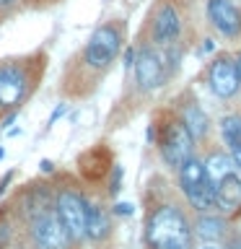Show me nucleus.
<instances>
[{
    "mask_svg": "<svg viewBox=\"0 0 241 249\" xmlns=\"http://www.w3.org/2000/svg\"><path fill=\"white\" fill-rule=\"evenodd\" d=\"M29 231H31V241L36 249H70V241L65 226L60 223L54 205L36 210L34 215H29Z\"/></svg>",
    "mask_w": 241,
    "mask_h": 249,
    "instance_id": "8",
    "label": "nucleus"
},
{
    "mask_svg": "<svg viewBox=\"0 0 241 249\" xmlns=\"http://www.w3.org/2000/svg\"><path fill=\"white\" fill-rule=\"evenodd\" d=\"M192 233H197L202 241H218L225 233V221L218 215H210V213H200V218L194 221Z\"/></svg>",
    "mask_w": 241,
    "mask_h": 249,
    "instance_id": "15",
    "label": "nucleus"
},
{
    "mask_svg": "<svg viewBox=\"0 0 241 249\" xmlns=\"http://www.w3.org/2000/svg\"><path fill=\"white\" fill-rule=\"evenodd\" d=\"M182 26L184 21H182L179 8L171 0H161L151 16V44L161 47V50L174 47L179 42V36H182Z\"/></svg>",
    "mask_w": 241,
    "mask_h": 249,
    "instance_id": "9",
    "label": "nucleus"
},
{
    "mask_svg": "<svg viewBox=\"0 0 241 249\" xmlns=\"http://www.w3.org/2000/svg\"><path fill=\"white\" fill-rule=\"evenodd\" d=\"M221 135L225 148L241 143V114H225L221 117Z\"/></svg>",
    "mask_w": 241,
    "mask_h": 249,
    "instance_id": "16",
    "label": "nucleus"
},
{
    "mask_svg": "<svg viewBox=\"0 0 241 249\" xmlns=\"http://www.w3.org/2000/svg\"><path fill=\"white\" fill-rule=\"evenodd\" d=\"M8 241H11V221L5 210H0V249H5Z\"/></svg>",
    "mask_w": 241,
    "mask_h": 249,
    "instance_id": "18",
    "label": "nucleus"
},
{
    "mask_svg": "<svg viewBox=\"0 0 241 249\" xmlns=\"http://www.w3.org/2000/svg\"><path fill=\"white\" fill-rule=\"evenodd\" d=\"M112 213H114V215H124V218H127V215L135 213V208H132V202H117V205L112 208Z\"/></svg>",
    "mask_w": 241,
    "mask_h": 249,
    "instance_id": "20",
    "label": "nucleus"
},
{
    "mask_svg": "<svg viewBox=\"0 0 241 249\" xmlns=\"http://www.w3.org/2000/svg\"><path fill=\"white\" fill-rule=\"evenodd\" d=\"M13 174H16V171H8V174L3 177V182H0V197H3V195H5V187L11 184V179H13Z\"/></svg>",
    "mask_w": 241,
    "mask_h": 249,
    "instance_id": "23",
    "label": "nucleus"
},
{
    "mask_svg": "<svg viewBox=\"0 0 241 249\" xmlns=\"http://www.w3.org/2000/svg\"><path fill=\"white\" fill-rule=\"evenodd\" d=\"M145 241L151 249H192V226L176 205H158L148 215Z\"/></svg>",
    "mask_w": 241,
    "mask_h": 249,
    "instance_id": "3",
    "label": "nucleus"
},
{
    "mask_svg": "<svg viewBox=\"0 0 241 249\" xmlns=\"http://www.w3.org/2000/svg\"><path fill=\"white\" fill-rule=\"evenodd\" d=\"M124 47V23L122 21H104L91 31L88 42L75 57L68 60L62 70V96L81 101L96 91L99 81L104 78L117 62Z\"/></svg>",
    "mask_w": 241,
    "mask_h": 249,
    "instance_id": "1",
    "label": "nucleus"
},
{
    "mask_svg": "<svg viewBox=\"0 0 241 249\" xmlns=\"http://www.w3.org/2000/svg\"><path fill=\"white\" fill-rule=\"evenodd\" d=\"M47 54L31 52L21 57L0 60V114H11L34 96L44 78Z\"/></svg>",
    "mask_w": 241,
    "mask_h": 249,
    "instance_id": "2",
    "label": "nucleus"
},
{
    "mask_svg": "<svg viewBox=\"0 0 241 249\" xmlns=\"http://www.w3.org/2000/svg\"><path fill=\"white\" fill-rule=\"evenodd\" d=\"M228 249H241V239H236V241H233V244H231Z\"/></svg>",
    "mask_w": 241,
    "mask_h": 249,
    "instance_id": "26",
    "label": "nucleus"
},
{
    "mask_svg": "<svg viewBox=\"0 0 241 249\" xmlns=\"http://www.w3.org/2000/svg\"><path fill=\"white\" fill-rule=\"evenodd\" d=\"M39 166H42L44 174H52V171H54V163H52V161H47V159H44L42 163H39Z\"/></svg>",
    "mask_w": 241,
    "mask_h": 249,
    "instance_id": "24",
    "label": "nucleus"
},
{
    "mask_svg": "<svg viewBox=\"0 0 241 249\" xmlns=\"http://www.w3.org/2000/svg\"><path fill=\"white\" fill-rule=\"evenodd\" d=\"M236 70H239V83H241V54H239V60H236Z\"/></svg>",
    "mask_w": 241,
    "mask_h": 249,
    "instance_id": "25",
    "label": "nucleus"
},
{
    "mask_svg": "<svg viewBox=\"0 0 241 249\" xmlns=\"http://www.w3.org/2000/svg\"><path fill=\"white\" fill-rule=\"evenodd\" d=\"M228 153H231V159L236 161V166L241 169V143H236V145H231V148H228Z\"/></svg>",
    "mask_w": 241,
    "mask_h": 249,
    "instance_id": "21",
    "label": "nucleus"
},
{
    "mask_svg": "<svg viewBox=\"0 0 241 249\" xmlns=\"http://www.w3.org/2000/svg\"><path fill=\"white\" fill-rule=\"evenodd\" d=\"M23 5H26V0H0V23L11 18L16 11H21Z\"/></svg>",
    "mask_w": 241,
    "mask_h": 249,
    "instance_id": "17",
    "label": "nucleus"
},
{
    "mask_svg": "<svg viewBox=\"0 0 241 249\" xmlns=\"http://www.w3.org/2000/svg\"><path fill=\"white\" fill-rule=\"evenodd\" d=\"M207 86L218 99H233L241 91L236 60L228 54H218L207 68Z\"/></svg>",
    "mask_w": 241,
    "mask_h": 249,
    "instance_id": "11",
    "label": "nucleus"
},
{
    "mask_svg": "<svg viewBox=\"0 0 241 249\" xmlns=\"http://www.w3.org/2000/svg\"><path fill=\"white\" fill-rule=\"evenodd\" d=\"M202 249H218V247H202Z\"/></svg>",
    "mask_w": 241,
    "mask_h": 249,
    "instance_id": "28",
    "label": "nucleus"
},
{
    "mask_svg": "<svg viewBox=\"0 0 241 249\" xmlns=\"http://www.w3.org/2000/svg\"><path fill=\"white\" fill-rule=\"evenodd\" d=\"M176 171H179V187H182L187 202L197 213H210L215 208V195H213L210 177L205 171V163L197 156H189Z\"/></svg>",
    "mask_w": 241,
    "mask_h": 249,
    "instance_id": "5",
    "label": "nucleus"
},
{
    "mask_svg": "<svg viewBox=\"0 0 241 249\" xmlns=\"http://www.w3.org/2000/svg\"><path fill=\"white\" fill-rule=\"evenodd\" d=\"M207 18L225 39L241 36V13L233 0H207Z\"/></svg>",
    "mask_w": 241,
    "mask_h": 249,
    "instance_id": "12",
    "label": "nucleus"
},
{
    "mask_svg": "<svg viewBox=\"0 0 241 249\" xmlns=\"http://www.w3.org/2000/svg\"><path fill=\"white\" fill-rule=\"evenodd\" d=\"M202 163H205L210 184H213L215 208L225 215L241 210V169L231 159V153H210L207 161Z\"/></svg>",
    "mask_w": 241,
    "mask_h": 249,
    "instance_id": "4",
    "label": "nucleus"
},
{
    "mask_svg": "<svg viewBox=\"0 0 241 249\" xmlns=\"http://www.w3.org/2000/svg\"><path fill=\"white\" fill-rule=\"evenodd\" d=\"M161 156L171 169H179L182 163L194 156V138L182 124V120H169L161 132Z\"/></svg>",
    "mask_w": 241,
    "mask_h": 249,
    "instance_id": "10",
    "label": "nucleus"
},
{
    "mask_svg": "<svg viewBox=\"0 0 241 249\" xmlns=\"http://www.w3.org/2000/svg\"><path fill=\"white\" fill-rule=\"evenodd\" d=\"M179 120H182V124L187 130H189L194 143L205 138L207 130H210V120H207L205 109H202L197 101H187V104H182V117H179Z\"/></svg>",
    "mask_w": 241,
    "mask_h": 249,
    "instance_id": "14",
    "label": "nucleus"
},
{
    "mask_svg": "<svg viewBox=\"0 0 241 249\" xmlns=\"http://www.w3.org/2000/svg\"><path fill=\"white\" fill-rule=\"evenodd\" d=\"M109 231H112V218H109L106 208L99 202L88 205V210H86V239L99 244L109 236Z\"/></svg>",
    "mask_w": 241,
    "mask_h": 249,
    "instance_id": "13",
    "label": "nucleus"
},
{
    "mask_svg": "<svg viewBox=\"0 0 241 249\" xmlns=\"http://www.w3.org/2000/svg\"><path fill=\"white\" fill-rule=\"evenodd\" d=\"M52 205H54V213H57L60 223L65 226L70 241L81 244L86 239V210H88V200L75 187H60Z\"/></svg>",
    "mask_w": 241,
    "mask_h": 249,
    "instance_id": "6",
    "label": "nucleus"
},
{
    "mask_svg": "<svg viewBox=\"0 0 241 249\" xmlns=\"http://www.w3.org/2000/svg\"><path fill=\"white\" fill-rule=\"evenodd\" d=\"M120 184H122V166H114V177L109 179V195H114L120 192Z\"/></svg>",
    "mask_w": 241,
    "mask_h": 249,
    "instance_id": "19",
    "label": "nucleus"
},
{
    "mask_svg": "<svg viewBox=\"0 0 241 249\" xmlns=\"http://www.w3.org/2000/svg\"><path fill=\"white\" fill-rule=\"evenodd\" d=\"M3 156H5V151H3V148H0V159H3Z\"/></svg>",
    "mask_w": 241,
    "mask_h": 249,
    "instance_id": "27",
    "label": "nucleus"
},
{
    "mask_svg": "<svg viewBox=\"0 0 241 249\" xmlns=\"http://www.w3.org/2000/svg\"><path fill=\"white\" fill-rule=\"evenodd\" d=\"M130 70H135V83L143 93H151L155 89H161L169 78L166 57H163L158 52V47H153V44L135 47V60H132Z\"/></svg>",
    "mask_w": 241,
    "mask_h": 249,
    "instance_id": "7",
    "label": "nucleus"
},
{
    "mask_svg": "<svg viewBox=\"0 0 241 249\" xmlns=\"http://www.w3.org/2000/svg\"><path fill=\"white\" fill-rule=\"evenodd\" d=\"M65 109H68V104H57V109H54V114L50 117V122H47V124H50V127H52V124L57 122V120H60L62 114H65Z\"/></svg>",
    "mask_w": 241,
    "mask_h": 249,
    "instance_id": "22",
    "label": "nucleus"
}]
</instances>
